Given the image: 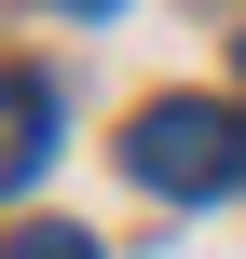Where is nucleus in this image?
<instances>
[{
    "label": "nucleus",
    "instance_id": "2",
    "mask_svg": "<svg viewBox=\"0 0 246 259\" xmlns=\"http://www.w3.org/2000/svg\"><path fill=\"white\" fill-rule=\"evenodd\" d=\"M41 150H55V82L41 68H0V191H27Z\"/></svg>",
    "mask_w": 246,
    "mask_h": 259
},
{
    "label": "nucleus",
    "instance_id": "1",
    "mask_svg": "<svg viewBox=\"0 0 246 259\" xmlns=\"http://www.w3.org/2000/svg\"><path fill=\"white\" fill-rule=\"evenodd\" d=\"M123 178L205 205V191H233V178H246V123L219 109V96H151V109L123 123Z\"/></svg>",
    "mask_w": 246,
    "mask_h": 259
},
{
    "label": "nucleus",
    "instance_id": "4",
    "mask_svg": "<svg viewBox=\"0 0 246 259\" xmlns=\"http://www.w3.org/2000/svg\"><path fill=\"white\" fill-rule=\"evenodd\" d=\"M68 14H123V0H68Z\"/></svg>",
    "mask_w": 246,
    "mask_h": 259
},
{
    "label": "nucleus",
    "instance_id": "3",
    "mask_svg": "<svg viewBox=\"0 0 246 259\" xmlns=\"http://www.w3.org/2000/svg\"><path fill=\"white\" fill-rule=\"evenodd\" d=\"M0 259H96V232H68V219H27V232H14Z\"/></svg>",
    "mask_w": 246,
    "mask_h": 259
}]
</instances>
